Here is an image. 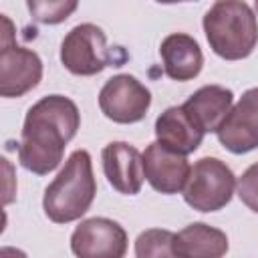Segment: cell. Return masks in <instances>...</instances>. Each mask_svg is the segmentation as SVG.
I'll return each instance as SVG.
<instances>
[{"label":"cell","mask_w":258,"mask_h":258,"mask_svg":"<svg viewBox=\"0 0 258 258\" xmlns=\"http://www.w3.org/2000/svg\"><path fill=\"white\" fill-rule=\"evenodd\" d=\"M81 127V113L75 101L64 95H48L36 101L22 125L18 161L24 169L46 175L62 161L67 143Z\"/></svg>","instance_id":"obj_1"},{"label":"cell","mask_w":258,"mask_h":258,"mask_svg":"<svg viewBox=\"0 0 258 258\" xmlns=\"http://www.w3.org/2000/svg\"><path fill=\"white\" fill-rule=\"evenodd\" d=\"M97 196L91 155L87 149H77L64 161V167L48 183L42 198V210L54 224H69L83 218Z\"/></svg>","instance_id":"obj_2"},{"label":"cell","mask_w":258,"mask_h":258,"mask_svg":"<svg viewBox=\"0 0 258 258\" xmlns=\"http://www.w3.org/2000/svg\"><path fill=\"white\" fill-rule=\"evenodd\" d=\"M202 24L210 48L224 60H242L258 44V20L244 0H216Z\"/></svg>","instance_id":"obj_3"},{"label":"cell","mask_w":258,"mask_h":258,"mask_svg":"<svg viewBox=\"0 0 258 258\" xmlns=\"http://www.w3.org/2000/svg\"><path fill=\"white\" fill-rule=\"evenodd\" d=\"M234 189V171L218 157H202L189 169V177L183 185V200L198 212H218L230 204Z\"/></svg>","instance_id":"obj_4"},{"label":"cell","mask_w":258,"mask_h":258,"mask_svg":"<svg viewBox=\"0 0 258 258\" xmlns=\"http://www.w3.org/2000/svg\"><path fill=\"white\" fill-rule=\"evenodd\" d=\"M113 54L107 46L105 32L91 22L77 24L60 44V62L77 77H93L107 69Z\"/></svg>","instance_id":"obj_5"},{"label":"cell","mask_w":258,"mask_h":258,"mask_svg":"<svg viewBox=\"0 0 258 258\" xmlns=\"http://www.w3.org/2000/svg\"><path fill=\"white\" fill-rule=\"evenodd\" d=\"M4 38L0 50V95L6 99L22 97L32 91L42 79V60L40 56L12 42V24L4 16Z\"/></svg>","instance_id":"obj_6"},{"label":"cell","mask_w":258,"mask_h":258,"mask_svg":"<svg viewBox=\"0 0 258 258\" xmlns=\"http://www.w3.org/2000/svg\"><path fill=\"white\" fill-rule=\"evenodd\" d=\"M151 105L149 89L131 75L111 77L99 93V109L113 123H139Z\"/></svg>","instance_id":"obj_7"},{"label":"cell","mask_w":258,"mask_h":258,"mask_svg":"<svg viewBox=\"0 0 258 258\" xmlns=\"http://www.w3.org/2000/svg\"><path fill=\"white\" fill-rule=\"evenodd\" d=\"M71 250L79 258H121L127 252V232L115 220L89 218L75 228Z\"/></svg>","instance_id":"obj_8"},{"label":"cell","mask_w":258,"mask_h":258,"mask_svg":"<svg viewBox=\"0 0 258 258\" xmlns=\"http://www.w3.org/2000/svg\"><path fill=\"white\" fill-rule=\"evenodd\" d=\"M218 141L236 155L258 147V87L248 89L220 123Z\"/></svg>","instance_id":"obj_9"},{"label":"cell","mask_w":258,"mask_h":258,"mask_svg":"<svg viewBox=\"0 0 258 258\" xmlns=\"http://www.w3.org/2000/svg\"><path fill=\"white\" fill-rule=\"evenodd\" d=\"M143 169L149 185L165 196L177 194L183 189L191 165L183 153H177L165 147L159 141H153L143 151Z\"/></svg>","instance_id":"obj_10"},{"label":"cell","mask_w":258,"mask_h":258,"mask_svg":"<svg viewBox=\"0 0 258 258\" xmlns=\"http://www.w3.org/2000/svg\"><path fill=\"white\" fill-rule=\"evenodd\" d=\"M103 171L107 181L125 196H135L141 191L145 169H143V153L127 141H111L101 151Z\"/></svg>","instance_id":"obj_11"},{"label":"cell","mask_w":258,"mask_h":258,"mask_svg":"<svg viewBox=\"0 0 258 258\" xmlns=\"http://www.w3.org/2000/svg\"><path fill=\"white\" fill-rule=\"evenodd\" d=\"M159 54L163 60V71L169 79L185 83L196 79L204 67V54L196 38L185 32L167 34L159 44Z\"/></svg>","instance_id":"obj_12"},{"label":"cell","mask_w":258,"mask_h":258,"mask_svg":"<svg viewBox=\"0 0 258 258\" xmlns=\"http://www.w3.org/2000/svg\"><path fill=\"white\" fill-rule=\"evenodd\" d=\"M232 103L234 93L230 89L222 85H206L183 103V109L204 133H216L232 109Z\"/></svg>","instance_id":"obj_13"},{"label":"cell","mask_w":258,"mask_h":258,"mask_svg":"<svg viewBox=\"0 0 258 258\" xmlns=\"http://www.w3.org/2000/svg\"><path fill=\"white\" fill-rule=\"evenodd\" d=\"M155 135L157 141L165 147L177 151V153H194L204 139V131L191 121V117L185 113L183 105L165 109L157 121H155Z\"/></svg>","instance_id":"obj_14"},{"label":"cell","mask_w":258,"mask_h":258,"mask_svg":"<svg viewBox=\"0 0 258 258\" xmlns=\"http://www.w3.org/2000/svg\"><path fill=\"white\" fill-rule=\"evenodd\" d=\"M173 256L220 258L228 252V236L204 222H194L173 236Z\"/></svg>","instance_id":"obj_15"},{"label":"cell","mask_w":258,"mask_h":258,"mask_svg":"<svg viewBox=\"0 0 258 258\" xmlns=\"http://www.w3.org/2000/svg\"><path fill=\"white\" fill-rule=\"evenodd\" d=\"M30 16L40 24H60L79 6V0H26Z\"/></svg>","instance_id":"obj_16"},{"label":"cell","mask_w":258,"mask_h":258,"mask_svg":"<svg viewBox=\"0 0 258 258\" xmlns=\"http://www.w3.org/2000/svg\"><path fill=\"white\" fill-rule=\"evenodd\" d=\"M173 232L151 228L137 236L135 240V256L139 258H161V256H173Z\"/></svg>","instance_id":"obj_17"},{"label":"cell","mask_w":258,"mask_h":258,"mask_svg":"<svg viewBox=\"0 0 258 258\" xmlns=\"http://www.w3.org/2000/svg\"><path fill=\"white\" fill-rule=\"evenodd\" d=\"M236 189H238V198L242 200V204L254 214H258V161L252 163L242 173V177L236 183Z\"/></svg>","instance_id":"obj_18"},{"label":"cell","mask_w":258,"mask_h":258,"mask_svg":"<svg viewBox=\"0 0 258 258\" xmlns=\"http://www.w3.org/2000/svg\"><path fill=\"white\" fill-rule=\"evenodd\" d=\"M159 4H175V2H189V0H155Z\"/></svg>","instance_id":"obj_19"},{"label":"cell","mask_w":258,"mask_h":258,"mask_svg":"<svg viewBox=\"0 0 258 258\" xmlns=\"http://www.w3.org/2000/svg\"><path fill=\"white\" fill-rule=\"evenodd\" d=\"M254 4H256V10H258V0H254Z\"/></svg>","instance_id":"obj_20"}]
</instances>
